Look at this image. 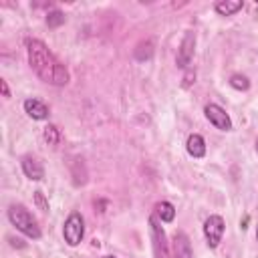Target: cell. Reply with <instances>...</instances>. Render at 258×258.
I'll return each instance as SVG.
<instances>
[{
    "instance_id": "1",
    "label": "cell",
    "mask_w": 258,
    "mask_h": 258,
    "mask_svg": "<svg viewBox=\"0 0 258 258\" xmlns=\"http://www.w3.org/2000/svg\"><path fill=\"white\" fill-rule=\"evenodd\" d=\"M26 52H28V62L40 81L54 87H64L69 83L67 67L48 50V46L42 40L26 38Z\"/></svg>"
},
{
    "instance_id": "2",
    "label": "cell",
    "mask_w": 258,
    "mask_h": 258,
    "mask_svg": "<svg viewBox=\"0 0 258 258\" xmlns=\"http://www.w3.org/2000/svg\"><path fill=\"white\" fill-rule=\"evenodd\" d=\"M8 220H10V224H12L18 232H22L24 236H28V238H32V240H38V238L42 236V232H40L36 220L32 218V214H30L22 204H12V206L8 208Z\"/></svg>"
},
{
    "instance_id": "3",
    "label": "cell",
    "mask_w": 258,
    "mask_h": 258,
    "mask_svg": "<svg viewBox=\"0 0 258 258\" xmlns=\"http://www.w3.org/2000/svg\"><path fill=\"white\" fill-rule=\"evenodd\" d=\"M85 236V220L79 212H73L69 214V218L64 220V226H62V238L69 246H79L81 240Z\"/></svg>"
},
{
    "instance_id": "4",
    "label": "cell",
    "mask_w": 258,
    "mask_h": 258,
    "mask_svg": "<svg viewBox=\"0 0 258 258\" xmlns=\"http://www.w3.org/2000/svg\"><path fill=\"white\" fill-rule=\"evenodd\" d=\"M149 234H151V248L155 258H169V246L163 228L157 222V216H149Z\"/></svg>"
},
{
    "instance_id": "5",
    "label": "cell",
    "mask_w": 258,
    "mask_h": 258,
    "mask_svg": "<svg viewBox=\"0 0 258 258\" xmlns=\"http://www.w3.org/2000/svg\"><path fill=\"white\" fill-rule=\"evenodd\" d=\"M224 230H226V226H224V218L218 216V214L210 216V218L204 222V236H206L210 248H216V246L222 242V238H224Z\"/></svg>"
},
{
    "instance_id": "6",
    "label": "cell",
    "mask_w": 258,
    "mask_h": 258,
    "mask_svg": "<svg viewBox=\"0 0 258 258\" xmlns=\"http://www.w3.org/2000/svg\"><path fill=\"white\" fill-rule=\"evenodd\" d=\"M204 113H206V119H208L216 129H220V131H230V129H232V119H230V115H228L220 105L208 103V105L204 107Z\"/></svg>"
},
{
    "instance_id": "7",
    "label": "cell",
    "mask_w": 258,
    "mask_h": 258,
    "mask_svg": "<svg viewBox=\"0 0 258 258\" xmlns=\"http://www.w3.org/2000/svg\"><path fill=\"white\" fill-rule=\"evenodd\" d=\"M194 48H196V32L185 30L181 44L177 48V56H175V62L179 69H187V64L191 62V56H194Z\"/></svg>"
},
{
    "instance_id": "8",
    "label": "cell",
    "mask_w": 258,
    "mask_h": 258,
    "mask_svg": "<svg viewBox=\"0 0 258 258\" xmlns=\"http://www.w3.org/2000/svg\"><path fill=\"white\" fill-rule=\"evenodd\" d=\"M20 165H22V171H24V175H26L28 179L40 181V179L44 177V167H42V163H40L36 157H32V155H24V157L20 159Z\"/></svg>"
},
{
    "instance_id": "9",
    "label": "cell",
    "mask_w": 258,
    "mask_h": 258,
    "mask_svg": "<svg viewBox=\"0 0 258 258\" xmlns=\"http://www.w3.org/2000/svg\"><path fill=\"white\" fill-rule=\"evenodd\" d=\"M173 258H194L189 238L181 230L173 234Z\"/></svg>"
},
{
    "instance_id": "10",
    "label": "cell",
    "mask_w": 258,
    "mask_h": 258,
    "mask_svg": "<svg viewBox=\"0 0 258 258\" xmlns=\"http://www.w3.org/2000/svg\"><path fill=\"white\" fill-rule=\"evenodd\" d=\"M24 111H26L28 117H32L36 121H42V119L48 117V107L40 99H34V97H30V99L24 101Z\"/></svg>"
},
{
    "instance_id": "11",
    "label": "cell",
    "mask_w": 258,
    "mask_h": 258,
    "mask_svg": "<svg viewBox=\"0 0 258 258\" xmlns=\"http://www.w3.org/2000/svg\"><path fill=\"white\" fill-rule=\"evenodd\" d=\"M185 149H187V153H189L191 157H196V159L204 157V155H206V141H204V137H202L200 133H191V135L187 137Z\"/></svg>"
},
{
    "instance_id": "12",
    "label": "cell",
    "mask_w": 258,
    "mask_h": 258,
    "mask_svg": "<svg viewBox=\"0 0 258 258\" xmlns=\"http://www.w3.org/2000/svg\"><path fill=\"white\" fill-rule=\"evenodd\" d=\"M242 6H244L242 0H222V2H216L214 8H216V12L220 16H232L238 10H242Z\"/></svg>"
},
{
    "instance_id": "13",
    "label": "cell",
    "mask_w": 258,
    "mask_h": 258,
    "mask_svg": "<svg viewBox=\"0 0 258 258\" xmlns=\"http://www.w3.org/2000/svg\"><path fill=\"white\" fill-rule=\"evenodd\" d=\"M155 216H157L161 222H173V218H175V208H173L169 202H157V204H155Z\"/></svg>"
},
{
    "instance_id": "14",
    "label": "cell",
    "mask_w": 258,
    "mask_h": 258,
    "mask_svg": "<svg viewBox=\"0 0 258 258\" xmlns=\"http://www.w3.org/2000/svg\"><path fill=\"white\" fill-rule=\"evenodd\" d=\"M42 137H44V141L48 143V145H58V141H60V131L56 129V125H46L44 127V131H42Z\"/></svg>"
},
{
    "instance_id": "15",
    "label": "cell",
    "mask_w": 258,
    "mask_h": 258,
    "mask_svg": "<svg viewBox=\"0 0 258 258\" xmlns=\"http://www.w3.org/2000/svg\"><path fill=\"white\" fill-rule=\"evenodd\" d=\"M151 54H153V44L149 40L147 42H141L137 46V50H135V58L137 60H147V58H151Z\"/></svg>"
},
{
    "instance_id": "16",
    "label": "cell",
    "mask_w": 258,
    "mask_h": 258,
    "mask_svg": "<svg viewBox=\"0 0 258 258\" xmlns=\"http://www.w3.org/2000/svg\"><path fill=\"white\" fill-rule=\"evenodd\" d=\"M230 85H232L234 89H238V91H248V89H250L248 77H244V75H240V73H236V75L230 77Z\"/></svg>"
},
{
    "instance_id": "17",
    "label": "cell",
    "mask_w": 258,
    "mask_h": 258,
    "mask_svg": "<svg viewBox=\"0 0 258 258\" xmlns=\"http://www.w3.org/2000/svg\"><path fill=\"white\" fill-rule=\"evenodd\" d=\"M62 22H64V14L58 12V10H54V12H50V14L46 16V24H48L50 28H56V26H60Z\"/></svg>"
},
{
    "instance_id": "18",
    "label": "cell",
    "mask_w": 258,
    "mask_h": 258,
    "mask_svg": "<svg viewBox=\"0 0 258 258\" xmlns=\"http://www.w3.org/2000/svg\"><path fill=\"white\" fill-rule=\"evenodd\" d=\"M34 200H36V204H38V208L40 210H48V202L44 200V196H42V191H34Z\"/></svg>"
},
{
    "instance_id": "19",
    "label": "cell",
    "mask_w": 258,
    "mask_h": 258,
    "mask_svg": "<svg viewBox=\"0 0 258 258\" xmlns=\"http://www.w3.org/2000/svg\"><path fill=\"white\" fill-rule=\"evenodd\" d=\"M194 81H196V73H194V71L189 69V71L185 73V77H183V87H189V85H191Z\"/></svg>"
},
{
    "instance_id": "20",
    "label": "cell",
    "mask_w": 258,
    "mask_h": 258,
    "mask_svg": "<svg viewBox=\"0 0 258 258\" xmlns=\"http://www.w3.org/2000/svg\"><path fill=\"white\" fill-rule=\"evenodd\" d=\"M0 87H2L4 97H10V91H8V85H6V81H4V79H0Z\"/></svg>"
},
{
    "instance_id": "21",
    "label": "cell",
    "mask_w": 258,
    "mask_h": 258,
    "mask_svg": "<svg viewBox=\"0 0 258 258\" xmlns=\"http://www.w3.org/2000/svg\"><path fill=\"white\" fill-rule=\"evenodd\" d=\"M256 151H258V139H256Z\"/></svg>"
},
{
    "instance_id": "22",
    "label": "cell",
    "mask_w": 258,
    "mask_h": 258,
    "mask_svg": "<svg viewBox=\"0 0 258 258\" xmlns=\"http://www.w3.org/2000/svg\"><path fill=\"white\" fill-rule=\"evenodd\" d=\"M256 238H258V226H256Z\"/></svg>"
},
{
    "instance_id": "23",
    "label": "cell",
    "mask_w": 258,
    "mask_h": 258,
    "mask_svg": "<svg viewBox=\"0 0 258 258\" xmlns=\"http://www.w3.org/2000/svg\"><path fill=\"white\" fill-rule=\"evenodd\" d=\"M105 258H115V256H105Z\"/></svg>"
},
{
    "instance_id": "24",
    "label": "cell",
    "mask_w": 258,
    "mask_h": 258,
    "mask_svg": "<svg viewBox=\"0 0 258 258\" xmlns=\"http://www.w3.org/2000/svg\"><path fill=\"white\" fill-rule=\"evenodd\" d=\"M256 4H258V2H256Z\"/></svg>"
}]
</instances>
